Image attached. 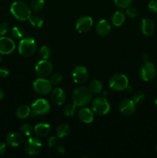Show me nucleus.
Here are the masks:
<instances>
[{
	"label": "nucleus",
	"mask_w": 157,
	"mask_h": 158,
	"mask_svg": "<svg viewBox=\"0 0 157 158\" xmlns=\"http://www.w3.org/2000/svg\"><path fill=\"white\" fill-rule=\"evenodd\" d=\"M72 102L76 106L87 105L92 99V92L86 86H78L73 91L72 95Z\"/></svg>",
	"instance_id": "f257e3e1"
},
{
	"label": "nucleus",
	"mask_w": 157,
	"mask_h": 158,
	"mask_svg": "<svg viewBox=\"0 0 157 158\" xmlns=\"http://www.w3.org/2000/svg\"><path fill=\"white\" fill-rule=\"evenodd\" d=\"M10 12L15 19L19 21L29 20L31 16V11L29 6L22 1H15L11 5Z\"/></svg>",
	"instance_id": "f03ea898"
},
{
	"label": "nucleus",
	"mask_w": 157,
	"mask_h": 158,
	"mask_svg": "<svg viewBox=\"0 0 157 158\" xmlns=\"http://www.w3.org/2000/svg\"><path fill=\"white\" fill-rule=\"evenodd\" d=\"M35 50H36V43L34 39L31 37H26L19 42L18 52L22 56H31L35 53Z\"/></svg>",
	"instance_id": "7ed1b4c3"
},
{
	"label": "nucleus",
	"mask_w": 157,
	"mask_h": 158,
	"mask_svg": "<svg viewBox=\"0 0 157 158\" xmlns=\"http://www.w3.org/2000/svg\"><path fill=\"white\" fill-rule=\"evenodd\" d=\"M31 114L32 117L43 116L50 111L51 106L49 102L45 99H38L31 105Z\"/></svg>",
	"instance_id": "20e7f679"
},
{
	"label": "nucleus",
	"mask_w": 157,
	"mask_h": 158,
	"mask_svg": "<svg viewBox=\"0 0 157 158\" xmlns=\"http://www.w3.org/2000/svg\"><path fill=\"white\" fill-rule=\"evenodd\" d=\"M92 110L97 115H106L110 110V104L105 97H99L92 101Z\"/></svg>",
	"instance_id": "39448f33"
},
{
	"label": "nucleus",
	"mask_w": 157,
	"mask_h": 158,
	"mask_svg": "<svg viewBox=\"0 0 157 158\" xmlns=\"http://www.w3.org/2000/svg\"><path fill=\"white\" fill-rule=\"evenodd\" d=\"M128 86H129V80L124 74H115L109 80V86L113 90H124L127 88Z\"/></svg>",
	"instance_id": "423d86ee"
},
{
	"label": "nucleus",
	"mask_w": 157,
	"mask_h": 158,
	"mask_svg": "<svg viewBox=\"0 0 157 158\" xmlns=\"http://www.w3.org/2000/svg\"><path fill=\"white\" fill-rule=\"evenodd\" d=\"M42 143L41 140L35 137L28 139L25 145V151L29 156H36L41 152Z\"/></svg>",
	"instance_id": "0eeeda50"
},
{
	"label": "nucleus",
	"mask_w": 157,
	"mask_h": 158,
	"mask_svg": "<svg viewBox=\"0 0 157 158\" xmlns=\"http://www.w3.org/2000/svg\"><path fill=\"white\" fill-rule=\"evenodd\" d=\"M156 75V68L155 65L150 62H144L140 68V77L143 81L149 82L153 80Z\"/></svg>",
	"instance_id": "6e6552de"
},
{
	"label": "nucleus",
	"mask_w": 157,
	"mask_h": 158,
	"mask_svg": "<svg viewBox=\"0 0 157 158\" xmlns=\"http://www.w3.org/2000/svg\"><path fill=\"white\" fill-rule=\"evenodd\" d=\"M33 89L38 94L46 95L52 90V84L51 83L50 80L41 77V78L36 79L33 82Z\"/></svg>",
	"instance_id": "1a4fd4ad"
},
{
	"label": "nucleus",
	"mask_w": 157,
	"mask_h": 158,
	"mask_svg": "<svg viewBox=\"0 0 157 158\" xmlns=\"http://www.w3.org/2000/svg\"><path fill=\"white\" fill-rule=\"evenodd\" d=\"M52 64L48 60H42L36 63L35 67V73L40 77H46L52 72Z\"/></svg>",
	"instance_id": "9d476101"
},
{
	"label": "nucleus",
	"mask_w": 157,
	"mask_h": 158,
	"mask_svg": "<svg viewBox=\"0 0 157 158\" xmlns=\"http://www.w3.org/2000/svg\"><path fill=\"white\" fill-rule=\"evenodd\" d=\"M72 80L77 84H82L87 80L89 77V73L84 66H78L73 69L72 74Z\"/></svg>",
	"instance_id": "9b49d317"
},
{
	"label": "nucleus",
	"mask_w": 157,
	"mask_h": 158,
	"mask_svg": "<svg viewBox=\"0 0 157 158\" xmlns=\"http://www.w3.org/2000/svg\"><path fill=\"white\" fill-rule=\"evenodd\" d=\"M15 44L13 40L9 37H0V53L8 55L15 50Z\"/></svg>",
	"instance_id": "f8f14e48"
},
{
	"label": "nucleus",
	"mask_w": 157,
	"mask_h": 158,
	"mask_svg": "<svg viewBox=\"0 0 157 158\" xmlns=\"http://www.w3.org/2000/svg\"><path fill=\"white\" fill-rule=\"evenodd\" d=\"M93 25V20L90 16H82L77 20L75 23V29L78 32H86L90 30Z\"/></svg>",
	"instance_id": "ddd939ff"
},
{
	"label": "nucleus",
	"mask_w": 157,
	"mask_h": 158,
	"mask_svg": "<svg viewBox=\"0 0 157 158\" xmlns=\"http://www.w3.org/2000/svg\"><path fill=\"white\" fill-rule=\"evenodd\" d=\"M136 110V104L130 99H125L119 103V110L123 114L130 116L135 113Z\"/></svg>",
	"instance_id": "4468645a"
},
{
	"label": "nucleus",
	"mask_w": 157,
	"mask_h": 158,
	"mask_svg": "<svg viewBox=\"0 0 157 158\" xmlns=\"http://www.w3.org/2000/svg\"><path fill=\"white\" fill-rule=\"evenodd\" d=\"M51 100L57 106L62 105L66 100V93L61 88H55L52 91Z\"/></svg>",
	"instance_id": "2eb2a0df"
},
{
	"label": "nucleus",
	"mask_w": 157,
	"mask_h": 158,
	"mask_svg": "<svg viewBox=\"0 0 157 158\" xmlns=\"http://www.w3.org/2000/svg\"><path fill=\"white\" fill-rule=\"evenodd\" d=\"M155 23L151 19L145 18L142 20L141 30L143 35L146 36H150L155 32Z\"/></svg>",
	"instance_id": "dca6fc26"
},
{
	"label": "nucleus",
	"mask_w": 157,
	"mask_h": 158,
	"mask_svg": "<svg viewBox=\"0 0 157 158\" xmlns=\"http://www.w3.org/2000/svg\"><path fill=\"white\" fill-rule=\"evenodd\" d=\"M78 118L83 123H90L94 120L93 111L87 107H83L78 110Z\"/></svg>",
	"instance_id": "f3484780"
},
{
	"label": "nucleus",
	"mask_w": 157,
	"mask_h": 158,
	"mask_svg": "<svg viewBox=\"0 0 157 158\" xmlns=\"http://www.w3.org/2000/svg\"><path fill=\"white\" fill-rule=\"evenodd\" d=\"M95 29L98 35L100 36H106L110 32L111 26L107 20L102 19L97 23Z\"/></svg>",
	"instance_id": "a211bd4d"
},
{
	"label": "nucleus",
	"mask_w": 157,
	"mask_h": 158,
	"mask_svg": "<svg viewBox=\"0 0 157 158\" xmlns=\"http://www.w3.org/2000/svg\"><path fill=\"white\" fill-rule=\"evenodd\" d=\"M6 142L9 146L16 148L19 146L22 142V137L21 134L17 132L9 133L6 137Z\"/></svg>",
	"instance_id": "6ab92c4d"
},
{
	"label": "nucleus",
	"mask_w": 157,
	"mask_h": 158,
	"mask_svg": "<svg viewBox=\"0 0 157 158\" xmlns=\"http://www.w3.org/2000/svg\"><path fill=\"white\" fill-rule=\"evenodd\" d=\"M50 125L46 123H40L35 125L34 127V134L39 137H43L47 136L50 132Z\"/></svg>",
	"instance_id": "aec40b11"
},
{
	"label": "nucleus",
	"mask_w": 157,
	"mask_h": 158,
	"mask_svg": "<svg viewBox=\"0 0 157 158\" xmlns=\"http://www.w3.org/2000/svg\"><path fill=\"white\" fill-rule=\"evenodd\" d=\"M125 15L123 12L121 11H116L115 12H114V14L112 15V24L115 26H120L123 24V23L125 22Z\"/></svg>",
	"instance_id": "412c9836"
},
{
	"label": "nucleus",
	"mask_w": 157,
	"mask_h": 158,
	"mask_svg": "<svg viewBox=\"0 0 157 158\" xmlns=\"http://www.w3.org/2000/svg\"><path fill=\"white\" fill-rule=\"evenodd\" d=\"M31 114V108L27 105H22L18 106L16 110V116L19 119H26Z\"/></svg>",
	"instance_id": "4be33fe9"
},
{
	"label": "nucleus",
	"mask_w": 157,
	"mask_h": 158,
	"mask_svg": "<svg viewBox=\"0 0 157 158\" xmlns=\"http://www.w3.org/2000/svg\"><path fill=\"white\" fill-rule=\"evenodd\" d=\"M69 133H70V127L66 123L59 125L56 129V136L58 138H64L69 135Z\"/></svg>",
	"instance_id": "5701e85b"
},
{
	"label": "nucleus",
	"mask_w": 157,
	"mask_h": 158,
	"mask_svg": "<svg viewBox=\"0 0 157 158\" xmlns=\"http://www.w3.org/2000/svg\"><path fill=\"white\" fill-rule=\"evenodd\" d=\"M89 89L92 92V94H99L103 91V84L99 80H93L89 84Z\"/></svg>",
	"instance_id": "b1692460"
},
{
	"label": "nucleus",
	"mask_w": 157,
	"mask_h": 158,
	"mask_svg": "<svg viewBox=\"0 0 157 158\" xmlns=\"http://www.w3.org/2000/svg\"><path fill=\"white\" fill-rule=\"evenodd\" d=\"M45 1L44 0H32L31 2V9L35 12H38L44 8Z\"/></svg>",
	"instance_id": "393cba45"
},
{
	"label": "nucleus",
	"mask_w": 157,
	"mask_h": 158,
	"mask_svg": "<svg viewBox=\"0 0 157 158\" xmlns=\"http://www.w3.org/2000/svg\"><path fill=\"white\" fill-rule=\"evenodd\" d=\"M75 110H76V106L75 104L72 103H68L63 109V113L64 115L66 117H72L75 114Z\"/></svg>",
	"instance_id": "a878e982"
},
{
	"label": "nucleus",
	"mask_w": 157,
	"mask_h": 158,
	"mask_svg": "<svg viewBox=\"0 0 157 158\" xmlns=\"http://www.w3.org/2000/svg\"><path fill=\"white\" fill-rule=\"evenodd\" d=\"M29 23L35 28H40L43 25V19L38 15H31L29 19Z\"/></svg>",
	"instance_id": "bb28decb"
},
{
	"label": "nucleus",
	"mask_w": 157,
	"mask_h": 158,
	"mask_svg": "<svg viewBox=\"0 0 157 158\" xmlns=\"http://www.w3.org/2000/svg\"><path fill=\"white\" fill-rule=\"evenodd\" d=\"M20 131H21V133L23 135L29 137L34 132V128L29 123H24L21 126Z\"/></svg>",
	"instance_id": "cd10ccee"
},
{
	"label": "nucleus",
	"mask_w": 157,
	"mask_h": 158,
	"mask_svg": "<svg viewBox=\"0 0 157 158\" xmlns=\"http://www.w3.org/2000/svg\"><path fill=\"white\" fill-rule=\"evenodd\" d=\"M24 34H25L24 29H23L22 27H20V26H14V27L12 29V35L14 38L21 39L22 38Z\"/></svg>",
	"instance_id": "c85d7f7f"
},
{
	"label": "nucleus",
	"mask_w": 157,
	"mask_h": 158,
	"mask_svg": "<svg viewBox=\"0 0 157 158\" xmlns=\"http://www.w3.org/2000/svg\"><path fill=\"white\" fill-rule=\"evenodd\" d=\"M39 56L42 60H48L51 56V49L46 46H43L39 49Z\"/></svg>",
	"instance_id": "c756f323"
},
{
	"label": "nucleus",
	"mask_w": 157,
	"mask_h": 158,
	"mask_svg": "<svg viewBox=\"0 0 157 158\" xmlns=\"http://www.w3.org/2000/svg\"><path fill=\"white\" fill-rule=\"evenodd\" d=\"M132 1L133 0H114V2L119 8L126 9L132 4Z\"/></svg>",
	"instance_id": "7c9ffc66"
},
{
	"label": "nucleus",
	"mask_w": 157,
	"mask_h": 158,
	"mask_svg": "<svg viewBox=\"0 0 157 158\" xmlns=\"http://www.w3.org/2000/svg\"><path fill=\"white\" fill-rule=\"evenodd\" d=\"M62 80V77L61 74L59 73H54L53 75H52V77H50V82L52 85H58Z\"/></svg>",
	"instance_id": "2f4dec72"
},
{
	"label": "nucleus",
	"mask_w": 157,
	"mask_h": 158,
	"mask_svg": "<svg viewBox=\"0 0 157 158\" xmlns=\"http://www.w3.org/2000/svg\"><path fill=\"white\" fill-rule=\"evenodd\" d=\"M145 99V94L142 92H137L132 97V100L134 101V103L136 104V103H140L144 100Z\"/></svg>",
	"instance_id": "473e14b6"
},
{
	"label": "nucleus",
	"mask_w": 157,
	"mask_h": 158,
	"mask_svg": "<svg viewBox=\"0 0 157 158\" xmlns=\"http://www.w3.org/2000/svg\"><path fill=\"white\" fill-rule=\"evenodd\" d=\"M126 13L127 14V15L129 17V18L133 19L135 18L137 15V9H135V7H133V6H129V7L126 8Z\"/></svg>",
	"instance_id": "72a5a7b5"
},
{
	"label": "nucleus",
	"mask_w": 157,
	"mask_h": 158,
	"mask_svg": "<svg viewBox=\"0 0 157 158\" xmlns=\"http://www.w3.org/2000/svg\"><path fill=\"white\" fill-rule=\"evenodd\" d=\"M9 25L7 23H2L0 24V35H4L9 32Z\"/></svg>",
	"instance_id": "f704fd0d"
},
{
	"label": "nucleus",
	"mask_w": 157,
	"mask_h": 158,
	"mask_svg": "<svg viewBox=\"0 0 157 158\" xmlns=\"http://www.w3.org/2000/svg\"><path fill=\"white\" fill-rule=\"evenodd\" d=\"M149 9L152 12L157 13V0H151L149 3Z\"/></svg>",
	"instance_id": "c9c22d12"
},
{
	"label": "nucleus",
	"mask_w": 157,
	"mask_h": 158,
	"mask_svg": "<svg viewBox=\"0 0 157 158\" xmlns=\"http://www.w3.org/2000/svg\"><path fill=\"white\" fill-rule=\"evenodd\" d=\"M57 140H58V137L57 136L56 137L55 136H52L48 140V146L49 148H53V147H55L56 145Z\"/></svg>",
	"instance_id": "e433bc0d"
},
{
	"label": "nucleus",
	"mask_w": 157,
	"mask_h": 158,
	"mask_svg": "<svg viewBox=\"0 0 157 158\" xmlns=\"http://www.w3.org/2000/svg\"><path fill=\"white\" fill-rule=\"evenodd\" d=\"M9 75V72L7 69L0 68V78H6Z\"/></svg>",
	"instance_id": "4c0bfd02"
},
{
	"label": "nucleus",
	"mask_w": 157,
	"mask_h": 158,
	"mask_svg": "<svg viewBox=\"0 0 157 158\" xmlns=\"http://www.w3.org/2000/svg\"><path fill=\"white\" fill-rule=\"evenodd\" d=\"M6 151V145L3 142L0 141V157L4 155Z\"/></svg>",
	"instance_id": "58836bf2"
},
{
	"label": "nucleus",
	"mask_w": 157,
	"mask_h": 158,
	"mask_svg": "<svg viewBox=\"0 0 157 158\" xmlns=\"http://www.w3.org/2000/svg\"><path fill=\"white\" fill-rule=\"evenodd\" d=\"M57 151H58L59 154H64L65 149L62 146H58V148H57Z\"/></svg>",
	"instance_id": "ea45409f"
},
{
	"label": "nucleus",
	"mask_w": 157,
	"mask_h": 158,
	"mask_svg": "<svg viewBox=\"0 0 157 158\" xmlns=\"http://www.w3.org/2000/svg\"><path fill=\"white\" fill-rule=\"evenodd\" d=\"M149 56L148 54H144V55L143 56V60L144 62L149 61Z\"/></svg>",
	"instance_id": "a19ab883"
},
{
	"label": "nucleus",
	"mask_w": 157,
	"mask_h": 158,
	"mask_svg": "<svg viewBox=\"0 0 157 158\" xmlns=\"http://www.w3.org/2000/svg\"><path fill=\"white\" fill-rule=\"evenodd\" d=\"M4 97V93H3L2 89H0V100H2Z\"/></svg>",
	"instance_id": "79ce46f5"
},
{
	"label": "nucleus",
	"mask_w": 157,
	"mask_h": 158,
	"mask_svg": "<svg viewBox=\"0 0 157 158\" xmlns=\"http://www.w3.org/2000/svg\"><path fill=\"white\" fill-rule=\"evenodd\" d=\"M155 105H156V106H157V98H156V100H155Z\"/></svg>",
	"instance_id": "37998d69"
},
{
	"label": "nucleus",
	"mask_w": 157,
	"mask_h": 158,
	"mask_svg": "<svg viewBox=\"0 0 157 158\" xmlns=\"http://www.w3.org/2000/svg\"><path fill=\"white\" fill-rule=\"evenodd\" d=\"M2 60V56H1V53H0V61H1Z\"/></svg>",
	"instance_id": "c03bdc74"
},
{
	"label": "nucleus",
	"mask_w": 157,
	"mask_h": 158,
	"mask_svg": "<svg viewBox=\"0 0 157 158\" xmlns=\"http://www.w3.org/2000/svg\"><path fill=\"white\" fill-rule=\"evenodd\" d=\"M156 151H157V147H156Z\"/></svg>",
	"instance_id": "a18cd8bd"
}]
</instances>
